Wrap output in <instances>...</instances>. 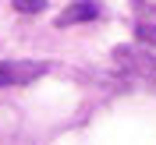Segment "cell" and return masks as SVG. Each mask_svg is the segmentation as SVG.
Wrapping results in <instances>:
<instances>
[{
    "label": "cell",
    "instance_id": "1",
    "mask_svg": "<svg viewBox=\"0 0 156 145\" xmlns=\"http://www.w3.org/2000/svg\"><path fill=\"white\" fill-rule=\"evenodd\" d=\"M114 71L121 78L138 81V85H156V57H149V53H142V50L121 46L114 53Z\"/></svg>",
    "mask_w": 156,
    "mask_h": 145
},
{
    "label": "cell",
    "instance_id": "2",
    "mask_svg": "<svg viewBox=\"0 0 156 145\" xmlns=\"http://www.w3.org/2000/svg\"><path fill=\"white\" fill-rule=\"evenodd\" d=\"M46 71H50L46 60H0V88L29 85V81L43 78Z\"/></svg>",
    "mask_w": 156,
    "mask_h": 145
},
{
    "label": "cell",
    "instance_id": "3",
    "mask_svg": "<svg viewBox=\"0 0 156 145\" xmlns=\"http://www.w3.org/2000/svg\"><path fill=\"white\" fill-rule=\"evenodd\" d=\"M99 18V4L96 0H75L64 7V14H57V29H71V25H82V21H96Z\"/></svg>",
    "mask_w": 156,
    "mask_h": 145
},
{
    "label": "cell",
    "instance_id": "4",
    "mask_svg": "<svg viewBox=\"0 0 156 145\" xmlns=\"http://www.w3.org/2000/svg\"><path fill=\"white\" fill-rule=\"evenodd\" d=\"M11 7L18 14H43L46 11V0H11Z\"/></svg>",
    "mask_w": 156,
    "mask_h": 145
},
{
    "label": "cell",
    "instance_id": "5",
    "mask_svg": "<svg viewBox=\"0 0 156 145\" xmlns=\"http://www.w3.org/2000/svg\"><path fill=\"white\" fill-rule=\"evenodd\" d=\"M135 39L146 46H156V25H135Z\"/></svg>",
    "mask_w": 156,
    "mask_h": 145
},
{
    "label": "cell",
    "instance_id": "6",
    "mask_svg": "<svg viewBox=\"0 0 156 145\" xmlns=\"http://www.w3.org/2000/svg\"><path fill=\"white\" fill-rule=\"evenodd\" d=\"M138 7H146V11H156V0H135Z\"/></svg>",
    "mask_w": 156,
    "mask_h": 145
}]
</instances>
